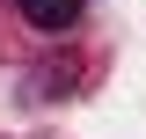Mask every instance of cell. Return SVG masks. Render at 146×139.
<instances>
[{
  "mask_svg": "<svg viewBox=\"0 0 146 139\" xmlns=\"http://www.w3.org/2000/svg\"><path fill=\"white\" fill-rule=\"evenodd\" d=\"M15 15L29 22V29H44V37H66L73 22L88 15V0H15Z\"/></svg>",
  "mask_w": 146,
  "mask_h": 139,
  "instance_id": "cell-1",
  "label": "cell"
}]
</instances>
